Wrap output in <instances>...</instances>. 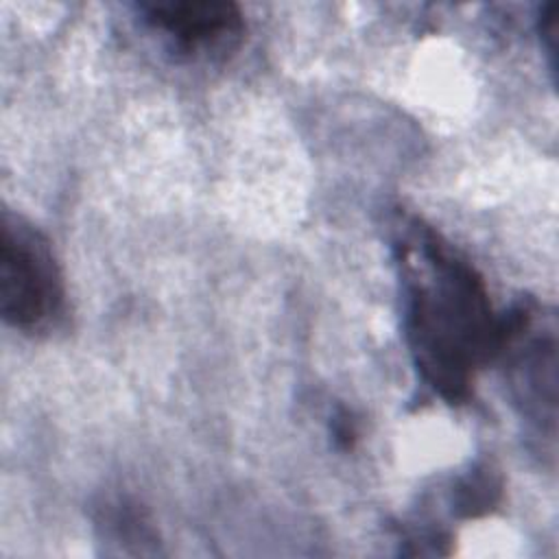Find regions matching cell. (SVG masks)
Segmentation results:
<instances>
[{
  "label": "cell",
  "mask_w": 559,
  "mask_h": 559,
  "mask_svg": "<svg viewBox=\"0 0 559 559\" xmlns=\"http://www.w3.org/2000/svg\"><path fill=\"white\" fill-rule=\"evenodd\" d=\"M500 487V478L489 465L474 467V472L459 483L454 507L465 518L487 513L498 502Z\"/></svg>",
  "instance_id": "5"
},
{
  "label": "cell",
  "mask_w": 559,
  "mask_h": 559,
  "mask_svg": "<svg viewBox=\"0 0 559 559\" xmlns=\"http://www.w3.org/2000/svg\"><path fill=\"white\" fill-rule=\"evenodd\" d=\"M496 356L520 415L550 441L557 426V319L533 299L500 317Z\"/></svg>",
  "instance_id": "2"
},
{
  "label": "cell",
  "mask_w": 559,
  "mask_h": 559,
  "mask_svg": "<svg viewBox=\"0 0 559 559\" xmlns=\"http://www.w3.org/2000/svg\"><path fill=\"white\" fill-rule=\"evenodd\" d=\"M103 522H105L103 524L105 533L116 539L114 544L124 542V546H133V552H140V555L146 552V548H142V542L144 544L153 542V533L148 524H144L142 518L129 507L116 504V509Z\"/></svg>",
  "instance_id": "6"
},
{
  "label": "cell",
  "mask_w": 559,
  "mask_h": 559,
  "mask_svg": "<svg viewBox=\"0 0 559 559\" xmlns=\"http://www.w3.org/2000/svg\"><path fill=\"white\" fill-rule=\"evenodd\" d=\"M537 31H539L542 46L548 55L550 72L555 74L557 72V55H559V4L550 2L539 11Z\"/></svg>",
  "instance_id": "7"
},
{
  "label": "cell",
  "mask_w": 559,
  "mask_h": 559,
  "mask_svg": "<svg viewBox=\"0 0 559 559\" xmlns=\"http://www.w3.org/2000/svg\"><path fill=\"white\" fill-rule=\"evenodd\" d=\"M393 251L413 365L441 400L461 404L498 349L500 317L487 286L472 262L417 216H400Z\"/></svg>",
  "instance_id": "1"
},
{
  "label": "cell",
  "mask_w": 559,
  "mask_h": 559,
  "mask_svg": "<svg viewBox=\"0 0 559 559\" xmlns=\"http://www.w3.org/2000/svg\"><path fill=\"white\" fill-rule=\"evenodd\" d=\"M63 275L50 242L22 218L4 214L0 238V312L22 330L48 328L63 308Z\"/></svg>",
  "instance_id": "3"
},
{
  "label": "cell",
  "mask_w": 559,
  "mask_h": 559,
  "mask_svg": "<svg viewBox=\"0 0 559 559\" xmlns=\"http://www.w3.org/2000/svg\"><path fill=\"white\" fill-rule=\"evenodd\" d=\"M144 22L164 33L183 55H214L238 46L245 20L234 2L183 0L142 4Z\"/></svg>",
  "instance_id": "4"
}]
</instances>
